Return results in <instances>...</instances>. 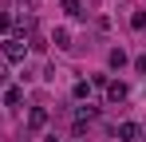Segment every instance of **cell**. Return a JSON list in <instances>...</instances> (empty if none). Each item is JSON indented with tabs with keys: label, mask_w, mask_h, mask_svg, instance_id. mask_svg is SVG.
<instances>
[{
	"label": "cell",
	"mask_w": 146,
	"mask_h": 142,
	"mask_svg": "<svg viewBox=\"0 0 146 142\" xmlns=\"http://www.w3.org/2000/svg\"><path fill=\"white\" fill-rule=\"evenodd\" d=\"M4 59H8V63H24L28 59V44L16 40V36H8V40H4Z\"/></svg>",
	"instance_id": "6da1fadb"
},
{
	"label": "cell",
	"mask_w": 146,
	"mask_h": 142,
	"mask_svg": "<svg viewBox=\"0 0 146 142\" xmlns=\"http://www.w3.org/2000/svg\"><path fill=\"white\" fill-rule=\"evenodd\" d=\"M44 126H48V111L44 107H32L28 111V134H40Z\"/></svg>",
	"instance_id": "7a4b0ae2"
},
{
	"label": "cell",
	"mask_w": 146,
	"mask_h": 142,
	"mask_svg": "<svg viewBox=\"0 0 146 142\" xmlns=\"http://www.w3.org/2000/svg\"><path fill=\"white\" fill-rule=\"evenodd\" d=\"M103 91H107V99H111V103H126V95H130V87H126V83H119V79H111V83H107Z\"/></svg>",
	"instance_id": "3957f363"
},
{
	"label": "cell",
	"mask_w": 146,
	"mask_h": 142,
	"mask_svg": "<svg viewBox=\"0 0 146 142\" xmlns=\"http://www.w3.org/2000/svg\"><path fill=\"white\" fill-rule=\"evenodd\" d=\"M115 134H119V142H134V138H138V122H119Z\"/></svg>",
	"instance_id": "277c9868"
},
{
	"label": "cell",
	"mask_w": 146,
	"mask_h": 142,
	"mask_svg": "<svg viewBox=\"0 0 146 142\" xmlns=\"http://www.w3.org/2000/svg\"><path fill=\"white\" fill-rule=\"evenodd\" d=\"M63 12L71 16V20H83L87 12H83V0H63Z\"/></svg>",
	"instance_id": "5b68a950"
},
{
	"label": "cell",
	"mask_w": 146,
	"mask_h": 142,
	"mask_svg": "<svg viewBox=\"0 0 146 142\" xmlns=\"http://www.w3.org/2000/svg\"><path fill=\"white\" fill-rule=\"evenodd\" d=\"M107 63H111L115 71H119V67H126V51H122V47H111V55H107Z\"/></svg>",
	"instance_id": "8992f818"
},
{
	"label": "cell",
	"mask_w": 146,
	"mask_h": 142,
	"mask_svg": "<svg viewBox=\"0 0 146 142\" xmlns=\"http://www.w3.org/2000/svg\"><path fill=\"white\" fill-rule=\"evenodd\" d=\"M4 103H8V107H20V103H24V91H20V87H8V91H4Z\"/></svg>",
	"instance_id": "52a82bcc"
},
{
	"label": "cell",
	"mask_w": 146,
	"mask_h": 142,
	"mask_svg": "<svg viewBox=\"0 0 146 142\" xmlns=\"http://www.w3.org/2000/svg\"><path fill=\"white\" fill-rule=\"evenodd\" d=\"M71 99H79V103H83V99H91V83H83V79H79V83L71 87Z\"/></svg>",
	"instance_id": "ba28073f"
},
{
	"label": "cell",
	"mask_w": 146,
	"mask_h": 142,
	"mask_svg": "<svg viewBox=\"0 0 146 142\" xmlns=\"http://www.w3.org/2000/svg\"><path fill=\"white\" fill-rule=\"evenodd\" d=\"M55 47H71V32L67 28H55Z\"/></svg>",
	"instance_id": "9c48e42d"
},
{
	"label": "cell",
	"mask_w": 146,
	"mask_h": 142,
	"mask_svg": "<svg viewBox=\"0 0 146 142\" xmlns=\"http://www.w3.org/2000/svg\"><path fill=\"white\" fill-rule=\"evenodd\" d=\"M130 28L142 32V28H146V12H134V16H130Z\"/></svg>",
	"instance_id": "30bf717a"
},
{
	"label": "cell",
	"mask_w": 146,
	"mask_h": 142,
	"mask_svg": "<svg viewBox=\"0 0 146 142\" xmlns=\"http://www.w3.org/2000/svg\"><path fill=\"white\" fill-rule=\"evenodd\" d=\"M8 28H12V16H4V12H0V36H8Z\"/></svg>",
	"instance_id": "8fae6325"
},
{
	"label": "cell",
	"mask_w": 146,
	"mask_h": 142,
	"mask_svg": "<svg viewBox=\"0 0 146 142\" xmlns=\"http://www.w3.org/2000/svg\"><path fill=\"white\" fill-rule=\"evenodd\" d=\"M134 67H138V71H146V55H138V59H134Z\"/></svg>",
	"instance_id": "7c38bea8"
},
{
	"label": "cell",
	"mask_w": 146,
	"mask_h": 142,
	"mask_svg": "<svg viewBox=\"0 0 146 142\" xmlns=\"http://www.w3.org/2000/svg\"><path fill=\"white\" fill-rule=\"evenodd\" d=\"M48 142H59V138H48Z\"/></svg>",
	"instance_id": "4fadbf2b"
}]
</instances>
